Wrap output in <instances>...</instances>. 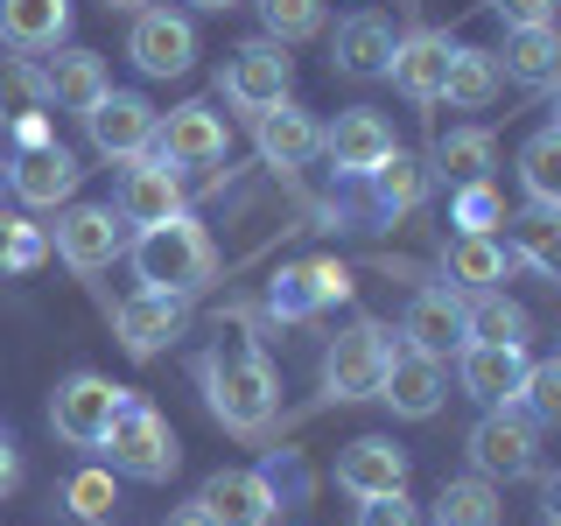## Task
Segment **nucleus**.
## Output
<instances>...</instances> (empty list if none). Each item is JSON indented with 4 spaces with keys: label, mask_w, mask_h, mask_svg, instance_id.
<instances>
[{
    "label": "nucleus",
    "mask_w": 561,
    "mask_h": 526,
    "mask_svg": "<svg viewBox=\"0 0 561 526\" xmlns=\"http://www.w3.org/2000/svg\"><path fill=\"white\" fill-rule=\"evenodd\" d=\"M197 386H204V408L225 435H267L280 414V379L260 351H204L197 358Z\"/></svg>",
    "instance_id": "f257e3e1"
},
{
    "label": "nucleus",
    "mask_w": 561,
    "mask_h": 526,
    "mask_svg": "<svg viewBox=\"0 0 561 526\" xmlns=\"http://www.w3.org/2000/svg\"><path fill=\"white\" fill-rule=\"evenodd\" d=\"M127 267H134L140 288L204 295L210 281H218V239H210L190 210H175L169 225H148V232L127 239Z\"/></svg>",
    "instance_id": "f03ea898"
},
{
    "label": "nucleus",
    "mask_w": 561,
    "mask_h": 526,
    "mask_svg": "<svg viewBox=\"0 0 561 526\" xmlns=\"http://www.w3.org/2000/svg\"><path fill=\"white\" fill-rule=\"evenodd\" d=\"M99 449H105V470H113V478H134V484H169L175 470H183V443H175L169 414L148 408V400H134V393H127V408H119L113 435H105Z\"/></svg>",
    "instance_id": "7ed1b4c3"
},
{
    "label": "nucleus",
    "mask_w": 561,
    "mask_h": 526,
    "mask_svg": "<svg viewBox=\"0 0 561 526\" xmlns=\"http://www.w3.org/2000/svg\"><path fill=\"white\" fill-rule=\"evenodd\" d=\"M463 456H470V470L491 484H519V478H534L540 470V421L519 408H484L478 414V428L463 435Z\"/></svg>",
    "instance_id": "20e7f679"
},
{
    "label": "nucleus",
    "mask_w": 561,
    "mask_h": 526,
    "mask_svg": "<svg viewBox=\"0 0 561 526\" xmlns=\"http://www.w3.org/2000/svg\"><path fill=\"white\" fill-rule=\"evenodd\" d=\"M393 338H400V330H386L379 316H358V323H344L337 338L323 344V400H337V408H351V400H373Z\"/></svg>",
    "instance_id": "39448f33"
},
{
    "label": "nucleus",
    "mask_w": 561,
    "mask_h": 526,
    "mask_svg": "<svg viewBox=\"0 0 561 526\" xmlns=\"http://www.w3.org/2000/svg\"><path fill=\"white\" fill-rule=\"evenodd\" d=\"M288 92H295V57L274 43V35H253V43H239L232 57L218 64V99L232 105V113H245V119H260Z\"/></svg>",
    "instance_id": "423d86ee"
},
{
    "label": "nucleus",
    "mask_w": 561,
    "mask_h": 526,
    "mask_svg": "<svg viewBox=\"0 0 561 526\" xmlns=\"http://www.w3.org/2000/svg\"><path fill=\"white\" fill-rule=\"evenodd\" d=\"M119 408H127V386H113L105 373H70V379H57V393H49V428H57V443H70V449H99L105 435H113Z\"/></svg>",
    "instance_id": "0eeeda50"
},
{
    "label": "nucleus",
    "mask_w": 561,
    "mask_h": 526,
    "mask_svg": "<svg viewBox=\"0 0 561 526\" xmlns=\"http://www.w3.org/2000/svg\"><path fill=\"white\" fill-rule=\"evenodd\" d=\"M127 57L140 78H190L197 70V22H190V8L148 0L127 28Z\"/></svg>",
    "instance_id": "6e6552de"
},
{
    "label": "nucleus",
    "mask_w": 561,
    "mask_h": 526,
    "mask_svg": "<svg viewBox=\"0 0 561 526\" xmlns=\"http://www.w3.org/2000/svg\"><path fill=\"white\" fill-rule=\"evenodd\" d=\"M49 245H57V260H64L70 274H105L119 253H127V218H119L113 204H78V197H70L57 210Z\"/></svg>",
    "instance_id": "1a4fd4ad"
},
{
    "label": "nucleus",
    "mask_w": 561,
    "mask_h": 526,
    "mask_svg": "<svg viewBox=\"0 0 561 526\" xmlns=\"http://www.w3.org/2000/svg\"><path fill=\"white\" fill-rule=\"evenodd\" d=\"M443 393H449L443 358H428V351H414L408 338H393L373 400H386V414H393V421H435V414H443Z\"/></svg>",
    "instance_id": "9d476101"
},
{
    "label": "nucleus",
    "mask_w": 561,
    "mask_h": 526,
    "mask_svg": "<svg viewBox=\"0 0 561 526\" xmlns=\"http://www.w3.org/2000/svg\"><path fill=\"white\" fill-rule=\"evenodd\" d=\"M190 330V295H169V288H134L113 302V338L127 358H162V351Z\"/></svg>",
    "instance_id": "9b49d317"
},
{
    "label": "nucleus",
    "mask_w": 561,
    "mask_h": 526,
    "mask_svg": "<svg viewBox=\"0 0 561 526\" xmlns=\"http://www.w3.org/2000/svg\"><path fill=\"white\" fill-rule=\"evenodd\" d=\"M225 148H232V127H225V113L210 99H183L154 119V155L169 169H210L225 162Z\"/></svg>",
    "instance_id": "f8f14e48"
},
{
    "label": "nucleus",
    "mask_w": 561,
    "mask_h": 526,
    "mask_svg": "<svg viewBox=\"0 0 561 526\" xmlns=\"http://www.w3.org/2000/svg\"><path fill=\"white\" fill-rule=\"evenodd\" d=\"M113 210L134 225V232H148V225H169L183 204V169H169L162 155H134V162H119V183H113Z\"/></svg>",
    "instance_id": "ddd939ff"
},
{
    "label": "nucleus",
    "mask_w": 561,
    "mask_h": 526,
    "mask_svg": "<svg viewBox=\"0 0 561 526\" xmlns=\"http://www.w3.org/2000/svg\"><path fill=\"white\" fill-rule=\"evenodd\" d=\"M154 105L140 92H105L92 113H84V140H92L99 162H134V155H154Z\"/></svg>",
    "instance_id": "4468645a"
},
{
    "label": "nucleus",
    "mask_w": 561,
    "mask_h": 526,
    "mask_svg": "<svg viewBox=\"0 0 561 526\" xmlns=\"http://www.w3.org/2000/svg\"><path fill=\"white\" fill-rule=\"evenodd\" d=\"M463 309H470V295H463V288H449V281H428V288H414V295H408L400 338H408L414 351H428V358H456V351H463V338H470Z\"/></svg>",
    "instance_id": "2eb2a0df"
},
{
    "label": "nucleus",
    "mask_w": 561,
    "mask_h": 526,
    "mask_svg": "<svg viewBox=\"0 0 561 526\" xmlns=\"http://www.w3.org/2000/svg\"><path fill=\"white\" fill-rule=\"evenodd\" d=\"M78 183H84V169H78V155L70 148H22V155H8V190H14V204H28V210H64L70 197H78Z\"/></svg>",
    "instance_id": "dca6fc26"
},
{
    "label": "nucleus",
    "mask_w": 561,
    "mask_h": 526,
    "mask_svg": "<svg viewBox=\"0 0 561 526\" xmlns=\"http://www.w3.org/2000/svg\"><path fill=\"white\" fill-rule=\"evenodd\" d=\"M449 57H456V43H449L443 28H408V35L393 43V64H386V78H393L400 99L435 105V99H443V78H449Z\"/></svg>",
    "instance_id": "f3484780"
},
{
    "label": "nucleus",
    "mask_w": 561,
    "mask_h": 526,
    "mask_svg": "<svg viewBox=\"0 0 561 526\" xmlns=\"http://www.w3.org/2000/svg\"><path fill=\"white\" fill-rule=\"evenodd\" d=\"M526 344H463L456 351V379L478 408H513L519 386H526Z\"/></svg>",
    "instance_id": "a211bd4d"
},
{
    "label": "nucleus",
    "mask_w": 561,
    "mask_h": 526,
    "mask_svg": "<svg viewBox=\"0 0 561 526\" xmlns=\"http://www.w3.org/2000/svg\"><path fill=\"white\" fill-rule=\"evenodd\" d=\"M400 140L393 127H386L379 113H365V105H351V113H337V127H323V162L344 175V183H358V175H373L386 155H393Z\"/></svg>",
    "instance_id": "6ab92c4d"
},
{
    "label": "nucleus",
    "mask_w": 561,
    "mask_h": 526,
    "mask_svg": "<svg viewBox=\"0 0 561 526\" xmlns=\"http://www.w3.org/2000/svg\"><path fill=\"white\" fill-rule=\"evenodd\" d=\"M253 148H260L267 169L288 175V169H309L316 155H323V127H316V113H302L295 99H280L253 119Z\"/></svg>",
    "instance_id": "aec40b11"
},
{
    "label": "nucleus",
    "mask_w": 561,
    "mask_h": 526,
    "mask_svg": "<svg viewBox=\"0 0 561 526\" xmlns=\"http://www.w3.org/2000/svg\"><path fill=\"white\" fill-rule=\"evenodd\" d=\"M393 43H400V28L386 22L379 8H358V14L337 22V35H330V70H337V78H386Z\"/></svg>",
    "instance_id": "412c9836"
},
{
    "label": "nucleus",
    "mask_w": 561,
    "mask_h": 526,
    "mask_svg": "<svg viewBox=\"0 0 561 526\" xmlns=\"http://www.w3.org/2000/svg\"><path fill=\"white\" fill-rule=\"evenodd\" d=\"M408 449L393 435H358L337 456V491L344 499H379V491H408Z\"/></svg>",
    "instance_id": "4be33fe9"
},
{
    "label": "nucleus",
    "mask_w": 561,
    "mask_h": 526,
    "mask_svg": "<svg viewBox=\"0 0 561 526\" xmlns=\"http://www.w3.org/2000/svg\"><path fill=\"white\" fill-rule=\"evenodd\" d=\"M70 0H0V49L14 57H49L70 43Z\"/></svg>",
    "instance_id": "5701e85b"
},
{
    "label": "nucleus",
    "mask_w": 561,
    "mask_h": 526,
    "mask_svg": "<svg viewBox=\"0 0 561 526\" xmlns=\"http://www.w3.org/2000/svg\"><path fill=\"white\" fill-rule=\"evenodd\" d=\"M197 499L225 526H267V519H280V491H274L267 470H210Z\"/></svg>",
    "instance_id": "b1692460"
},
{
    "label": "nucleus",
    "mask_w": 561,
    "mask_h": 526,
    "mask_svg": "<svg viewBox=\"0 0 561 526\" xmlns=\"http://www.w3.org/2000/svg\"><path fill=\"white\" fill-rule=\"evenodd\" d=\"M505 70V84L519 92H548L561 78V22H526V28H505V49H491Z\"/></svg>",
    "instance_id": "393cba45"
},
{
    "label": "nucleus",
    "mask_w": 561,
    "mask_h": 526,
    "mask_svg": "<svg viewBox=\"0 0 561 526\" xmlns=\"http://www.w3.org/2000/svg\"><path fill=\"white\" fill-rule=\"evenodd\" d=\"M365 183V218H379V225H393V218H408V210H421V197H428V162L408 148H393L373 175H358Z\"/></svg>",
    "instance_id": "a878e982"
},
{
    "label": "nucleus",
    "mask_w": 561,
    "mask_h": 526,
    "mask_svg": "<svg viewBox=\"0 0 561 526\" xmlns=\"http://www.w3.org/2000/svg\"><path fill=\"white\" fill-rule=\"evenodd\" d=\"M43 78H49V105L57 113H92V105L113 92V70H105L99 49H78V43H64V49H49V64H43Z\"/></svg>",
    "instance_id": "bb28decb"
},
{
    "label": "nucleus",
    "mask_w": 561,
    "mask_h": 526,
    "mask_svg": "<svg viewBox=\"0 0 561 526\" xmlns=\"http://www.w3.org/2000/svg\"><path fill=\"white\" fill-rule=\"evenodd\" d=\"M505 274H513V253H505L499 232H449L443 239V281L463 295L478 288H505Z\"/></svg>",
    "instance_id": "cd10ccee"
},
{
    "label": "nucleus",
    "mask_w": 561,
    "mask_h": 526,
    "mask_svg": "<svg viewBox=\"0 0 561 526\" xmlns=\"http://www.w3.org/2000/svg\"><path fill=\"white\" fill-rule=\"evenodd\" d=\"M505 253H513V267H534V274L561 281V210H548V204L513 210V218H505Z\"/></svg>",
    "instance_id": "c85d7f7f"
},
{
    "label": "nucleus",
    "mask_w": 561,
    "mask_h": 526,
    "mask_svg": "<svg viewBox=\"0 0 561 526\" xmlns=\"http://www.w3.org/2000/svg\"><path fill=\"white\" fill-rule=\"evenodd\" d=\"M435 526H499L505 519V484L478 478V470H463V478H443V491H435L428 505Z\"/></svg>",
    "instance_id": "c756f323"
},
{
    "label": "nucleus",
    "mask_w": 561,
    "mask_h": 526,
    "mask_svg": "<svg viewBox=\"0 0 561 526\" xmlns=\"http://www.w3.org/2000/svg\"><path fill=\"white\" fill-rule=\"evenodd\" d=\"M491 162H499V140L491 127H449L443 140L428 148V175H443V183H491Z\"/></svg>",
    "instance_id": "7c9ffc66"
},
{
    "label": "nucleus",
    "mask_w": 561,
    "mask_h": 526,
    "mask_svg": "<svg viewBox=\"0 0 561 526\" xmlns=\"http://www.w3.org/2000/svg\"><path fill=\"white\" fill-rule=\"evenodd\" d=\"M499 92H505L499 57H491V49H478V43H456L449 78H443V99L456 105V113H484V105L499 99Z\"/></svg>",
    "instance_id": "2f4dec72"
},
{
    "label": "nucleus",
    "mask_w": 561,
    "mask_h": 526,
    "mask_svg": "<svg viewBox=\"0 0 561 526\" xmlns=\"http://www.w3.org/2000/svg\"><path fill=\"white\" fill-rule=\"evenodd\" d=\"M35 113H49V78H43V64L35 57H0V134H14L22 119Z\"/></svg>",
    "instance_id": "473e14b6"
},
{
    "label": "nucleus",
    "mask_w": 561,
    "mask_h": 526,
    "mask_svg": "<svg viewBox=\"0 0 561 526\" xmlns=\"http://www.w3.org/2000/svg\"><path fill=\"white\" fill-rule=\"evenodd\" d=\"M463 323H470L463 344H526L534 338V316H526L505 288H478L470 309H463Z\"/></svg>",
    "instance_id": "72a5a7b5"
},
{
    "label": "nucleus",
    "mask_w": 561,
    "mask_h": 526,
    "mask_svg": "<svg viewBox=\"0 0 561 526\" xmlns=\"http://www.w3.org/2000/svg\"><path fill=\"white\" fill-rule=\"evenodd\" d=\"M323 274H316V260H280L274 281H267V316L280 323H309V316H323Z\"/></svg>",
    "instance_id": "f704fd0d"
},
{
    "label": "nucleus",
    "mask_w": 561,
    "mask_h": 526,
    "mask_svg": "<svg viewBox=\"0 0 561 526\" xmlns=\"http://www.w3.org/2000/svg\"><path fill=\"white\" fill-rule=\"evenodd\" d=\"M519 190H526V204L561 210V127H540L519 148Z\"/></svg>",
    "instance_id": "c9c22d12"
},
{
    "label": "nucleus",
    "mask_w": 561,
    "mask_h": 526,
    "mask_svg": "<svg viewBox=\"0 0 561 526\" xmlns=\"http://www.w3.org/2000/svg\"><path fill=\"white\" fill-rule=\"evenodd\" d=\"M253 8H260V35H274L280 49L330 28V0H253Z\"/></svg>",
    "instance_id": "e433bc0d"
},
{
    "label": "nucleus",
    "mask_w": 561,
    "mask_h": 526,
    "mask_svg": "<svg viewBox=\"0 0 561 526\" xmlns=\"http://www.w3.org/2000/svg\"><path fill=\"white\" fill-rule=\"evenodd\" d=\"M64 505H70V519H84V526L113 519V505H119V491H113V470H105V464H84V470H70V478H64Z\"/></svg>",
    "instance_id": "4c0bfd02"
},
{
    "label": "nucleus",
    "mask_w": 561,
    "mask_h": 526,
    "mask_svg": "<svg viewBox=\"0 0 561 526\" xmlns=\"http://www.w3.org/2000/svg\"><path fill=\"white\" fill-rule=\"evenodd\" d=\"M449 225H456V232H499V225H505V197L491 183H456L449 190Z\"/></svg>",
    "instance_id": "58836bf2"
},
{
    "label": "nucleus",
    "mask_w": 561,
    "mask_h": 526,
    "mask_svg": "<svg viewBox=\"0 0 561 526\" xmlns=\"http://www.w3.org/2000/svg\"><path fill=\"white\" fill-rule=\"evenodd\" d=\"M519 408L534 414L540 428H561V351H554V358H534V365H526Z\"/></svg>",
    "instance_id": "ea45409f"
},
{
    "label": "nucleus",
    "mask_w": 561,
    "mask_h": 526,
    "mask_svg": "<svg viewBox=\"0 0 561 526\" xmlns=\"http://www.w3.org/2000/svg\"><path fill=\"white\" fill-rule=\"evenodd\" d=\"M43 253H49V232H43V225L8 218V210H0V274H28V267H43Z\"/></svg>",
    "instance_id": "a19ab883"
},
{
    "label": "nucleus",
    "mask_w": 561,
    "mask_h": 526,
    "mask_svg": "<svg viewBox=\"0 0 561 526\" xmlns=\"http://www.w3.org/2000/svg\"><path fill=\"white\" fill-rule=\"evenodd\" d=\"M351 526H421V505L408 491H379V499H358V519Z\"/></svg>",
    "instance_id": "79ce46f5"
},
{
    "label": "nucleus",
    "mask_w": 561,
    "mask_h": 526,
    "mask_svg": "<svg viewBox=\"0 0 561 526\" xmlns=\"http://www.w3.org/2000/svg\"><path fill=\"white\" fill-rule=\"evenodd\" d=\"M505 28H526V22H561V0H491Z\"/></svg>",
    "instance_id": "37998d69"
},
{
    "label": "nucleus",
    "mask_w": 561,
    "mask_h": 526,
    "mask_svg": "<svg viewBox=\"0 0 561 526\" xmlns=\"http://www.w3.org/2000/svg\"><path fill=\"white\" fill-rule=\"evenodd\" d=\"M316 274H323V302H351V267L344 260H316Z\"/></svg>",
    "instance_id": "c03bdc74"
},
{
    "label": "nucleus",
    "mask_w": 561,
    "mask_h": 526,
    "mask_svg": "<svg viewBox=\"0 0 561 526\" xmlns=\"http://www.w3.org/2000/svg\"><path fill=\"white\" fill-rule=\"evenodd\" d=\"M162 526H225V519L210 513L204 499H190V505H169V519H162Z\"/></svg>",
    "instance_id": "a18cd8bd"
},
{
    "label": "nucleus",
    "mask_w": 561,
    "mask_h": 526,
    "mask_svg": "<svg viewBox=\"0 0 561 526\" xmlns=\"http://www.w3.org/2000/svg\"><path fill=\"white\" fill-rule=\"evenodd\" d=\"M14 484H22V449H14L8 435H0V499H8Z\"/></svg>",
    "instance_id": "49530a36"
},
{
    "label": "nucleus",
    "mask_w": 561,
    "mask_h": 526,
    "mask_svg": "<svg viewBox=\"0 0 561 526\" xmlns=\"http://www.w3.org/2000/svg\"><path fill=\"white\" fill-rule=\"evenodd\" d=\"M540 519L561 526V470H548V478H540Z\"/></svg>",
    "instance_id": "de8ad7c7"
},
{
    "label": "nucleus",
    "mask_w": 561,
    "mask_h": 526,
    "mask_svg": "<svg viewBox=\"0 0 561 526\" xmlns=\"http://www.w3.org/2000/svg\"><path fill=\"white\" fill-rule=\"evenodd\" d=\"M22 148H49V119H43V113L14 127V155H22Z\"/></svg>",
    "instance_id": "09e8293b"
},
{
    "label": "nucleus",
    "mask_w": 561,
    "mask_h": 526,
    "mask_svg": "<svg viewBox=\"0 0 561 526\" xmlns=\"http://www.w3.org/2000/svg\"><path fill=\"white\" fill-rule=\"evenodd\" d=\"M190 14H225V8H239V0H183Z\"/></svg>",
    "instance_id": "8fccbe9b"
},
{
    "label": "nucleus",
    "mask_w": 561,
    "mask_h": 526,
    "mask_svg": "<svg viewBox=\"0 0 561 526\" xmlns=\"http://www.w3.org/2000/svg\"><path fill=\"white\" fill-rule=\"evenodd\" d=\"M548 127H561V78L548 84Z\"/></svg>",
    "instance_id": "3c124183"
},
{
    "label": "nucleus",
    "mask_w": 561,
    "mask_h": 526,
    "mask_svg": "<svg viewBox=\"0 0 561 526\" xmlns=\"http://www.w3.org/2000/svg\"><path fill=\"white\" fill-rule=\"evenodd\" d=\"M105 8H113V14H140V8H148V0H105Z\"/></svg>",
    "instance_id": "603ef678"
},
{
    "label": "nucleus",
    "mask_w": 561,
    "mask_h": 526,
    "mask_svg": "<svg viewBox=\"0 0 561 526\" xmlns=\"http://www.w3.org/2000/svg\"><path fill=\"white\" fill-rule=\"evenodd\" d=\"M0 190H8V155H0Z\"/></svg>",
    "instance_id": "864d4df0"
},
{
    "label": "nucleus",
    "mask_w": 561,
    "mask_h": 526,
    "mask_svg": "<svg viewBox=\"0 0 561 526\" xmlns=\"http://www.w3.org/2000/svg\"><path fill=\"white\" fill-rule=\"evenodd\" d=\"M267 526H280V519H267Z\"/></svg>",
    "instance_id": "5fc2aeb1"
},
{
    "label": "nucleus",
    "mask_w": 561,
    "mask_h": 526,
    "mask_svg": "<svg viewBox=\"0 0 561 526\" xmlns=\"http://www.w3.org/2000/svg\"><path fill=\"white\" fill-rule=\"evenodd\" d=\"M540 526H548V519H540Z\"/></svg>",
    "instance_id": "6e6d98bb"
}]
</instances>
